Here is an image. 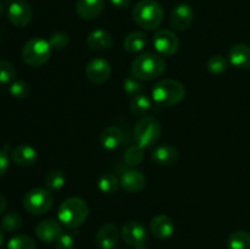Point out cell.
<instances>
[{"label":"cell","mask_w":250,"mask_h":249,"mask_svg":"<svg viewBox=\"0 0 250 249\" xmlns=\"http://www.w3.org/2000/svg\"><path fill=\"white\" fill-rule=\"evenodd\" d=\"M87 45L90 50L94 51L109 50L114 45V39L109 32L104 29H95L88 36Z\"/></svg>","instance_id":"cell-18"},{"label":"cell","mask_w":250,"mask_h":249,"mask_svg":"<svg viewBox=\"0 0 250 249\" xmlns=\"http://www.w3.org/2000/svg\"><path fill=\"white\" fill-rule=\"evenodd\" d=\"M143 148H141L138 144L129 146L125 153V163L128 166H138L143 161Z\"/></svg>","instance_id":"cell-31"},{"label":"cell","mask_w":250,"mask_h":249,"mask_svg":"<svg viewBox=\"0 0 250 249\" xmlns=\"http://www.w3.org/2000/svg\"><path fill=\"white\" fill-rule=\"evenodd\" d=\"M132 16L139 27L154 31L163 22L164 10L156 0H141L133 7Z\"/></svg>","instance_id":"cell-3"},{"label":"cell","mask_w":250,"mask_h":249,"mask_svg":"<svg viewBox=\"0 0 250 249\" xmlns=\"http://www.w3.org/2000/svg\"><path fill=\"white\" fill-rule=\"evenodd\" d=\"M88 214H89V208L87 203L81 198L72 197L61 203L59 207L58 219L61 225L73 229L84 224Z\"/></svg>","instance_id":"cell-2"},{"label":"cell","mask_w":250,"mask_h":249,"mask_svg":"<svg viewBox=\"0 0 250 249\" xmlns=\"http://www.w3.org/2000/svg\"><path fill=\"white\" fill-rule=\"evenodd\" d=\"M166 68L163 56L154 53H143L132 61L131 73L139 81H151L164 73Z\"/></svg>","instance_id":"cell-1"},{"label":"cell","mask_w":250,"mask_h":249,"mask_svg":"<svg viewBox=\"0 0 250 249\" xmlns=\"http://www.w3.org/2000/svg\"><path fill=\"white\" fill-rule=\"evenodd\" d=\"M120 181L112 173H104L98 180V188L104 194H114L119 189Z\"/></svg>","instance_id":"cell-25"},{"label":"cell","mask_w":250,"mask_h":249,"mask_svg":"<svg viewBox=\"0 0 250 249\" xmlns=\"http://www.w3.org/2000/svg\"><path fill=\"white\" fill-rule=\"evenodd\" d=\"M9 92L16 99H26L31 93V88L24 81H15L10 84Z\"/></svg>","instance_id":"cell-33"},{"label":"cell","mask_w":250,"mask_h":249,"mask_svg":"<svg viewBox=\"0 0 250 249\" xmlns=\"http://www.w3.org/2000/svg\"><path fill=\"white\" fill-rule=\"evenodd\" d=\"M134 249H148V248H146V246H144V244H143V246H139V247H136V248H134Z\"/></svg>","instance_id":"cell-41"},{"label":"cell","mask_w":250,"mask_h":249,"mask_svg":"<svg viewBox=\"0 0 250 249\" xmlns=\"http://www.w3.org/2000/svg\"><path fill=\"white\" fill-rule=\"evenodd\" d=\"M194 20V11L188 4H180L172 10L170 16V24L178 32H185L192 26Z\"/></svg>","instance_id":"cell-12"},{"label":"cell","mask_w":250,"mask_h":249,"mask_svg":"<svg viewBox=\"0 0 250 249\" xmlns=\"http://www.w3.org/2000/svg\"><path fill=\"white\" fill-rule=\"evenodd\" d=\"M151 109V102L146 95L138 94L136 97L131 98L129 102V110L136 116H144Z\"/></svg>","instance_id":"cell-24"},{"label":"cell","mask_w":250,"mask_h":249,"mask_svg":"<svg viewBox=\"0 0 250 249\" xmlns=\"http://www.w3.org/2000/svg\"><path fill=\"white\" fill-rule=\"evenodd\" d=\"M75 239L70 233H61L55 242V249H75Z\"/></svg>","instance_id":"cell-36"},{"label":"cell","mask_w":250,"mask_h":249,"mask_svg":"<svg viewBox=\"0 0 250 249\" xmlns=\"http://www.w3.org/2000/svg\"><path fill=\"white\" fill-rule=\"evenodd\" d=\"M229 249H250V233L247 231H236L229 237Z\"/></svg>","instance_id":"cell-26"},{"label":"cell","mask_w":250,"mask_h":249,"mask_svg":"<svg viewBox=\"0 0 250 249\" xmlns=\"http://www.w3.org/2000/svg\"><path fill=\"white\" fill-rule=\"evenodd\" d=\"M110 75H111V66L109 61L103 58L93 59L85 67V76L90 82L95 84H103L106 82Z\"/></svg>","instance_id":"cell-9"},{"label":"cell","mask_w":250,"mask_h":249,"mask_svg":"<svg viewBox=\"0 0 250 249\" xmlns=\"http://www.w3.org/2000/svg\"><path fill=\"white\" fill-rule=\"evenodd\" d=\"M9 168V158H7L6 153L0 149V177L5 175Z\"/></svg>","instance_id":"cell-37"},{"label":"cell","mask_w":250,"mask_h":249,"mask_svg":"<svg viewBox=\"0 0 250 249\" xmlns=\"http://www.w3.org/2000/svg\"><path fill=\"white\" fill-rule=\"evenodd\" d=\"M120 232L116 225L105 224L98 229L95 242L100 249H115L119 243Z\"/></svg>","instance_id":"cell-14"},{"label":"cell","mask_w":250,"mask_h":249,"mask_svg":"<svg viewBox=\"0 0 250 249\" xmlns=\"http://www.w3.org/2000/svg\"><path fill=\"white\" fill-rule=\"evenodd\" d=\"M161 134V124L154 116H144L134 127V139L141 148H148L156 143Z\"/></svg>","instance_id":"cell-6"},{"label":"cell","mask_w":250,"mask_h":249,"mask_svg":"<svg viewBox=\"0 0 250 249\" xmlns=\"http://www.w3.org/2000/svg\"><path fill=\"white\" fill-rule=\"evenodd\" d=\"M68 43H70V38L65 32H54L49 38V44L54 50H62L68 45Z\"/></svg>","instance_id":"cell-34"},{"label":"cell","mask_w":250,"mask_h":249,"mask_svg":"<svg viewBox=\"0 0 250 249\" xmlns=\"http://www.w3.org/2000/svg\"><path fill=\"white\" fill-rule=\"evenodd\" d=\"M150 231L158 239H167L175 232V224L167 215H158L151 220Z\"/></svg>","instance_id":"cell-17"},{"label":"cell","mask_w":250,"mask_h":249,"mask_svg":"<svg viewBox=\"0 0 250 249\" xmlns=\"http://www.w3.org/2000/svg\"><path fill=\"white\" fill-rule=\"evenodd\" d=\"M7 249H36V242L27 234H17L7 242Z\"/></svg>","instance_id":"cell-29"},{"label":"cell","mask_w":250,"mask_h":249,"mask_svg":"<svg viewBox=\"0 0 250 249\" xmlns=\"http://www.w3.org/2000/svg\"><path fill=\"white\" fill-rule=\"evenodd\" d=\"M121 236L122 239H124L128 246L133 247V248L146 244V238H148L146 227L138 221L126 222V224L122 226Z\"/></svg>","instance_id":"cell-10"},{"label":"cell","mask_w":250,"mask_h":249,"mask_svg":"<svg viewBox=\"0 0 250 249\" xmlns=\"http://www.w3.org/2000/svg\"><path fill=\"white\" fill-rule=\"evenodd\" d=\"M16 77V70L6 60H0V84H11Z\"/></svg>","instance_id":"cell-32"},{"label":"cell","mask_w":250,"mask_h":249,"mask_svg":"<svg viewBox=\"0 0 250 249\" xmlns=\"http://www.w3.org/2000/svg\"><path fill=\"white\" fill-rule=\"evenodd\" d=\"M105 0H77L76 12L83 20H94L103 12Z\"/></svg>","instance_id":"cell-15"},{"label":"cell","mask_w":250,"mask_h":249,"mask_svg":"<svg viewBox=\"0 0 250 249\" xmlns=\"http://www.w3.org/2000/svg\"><path fill=\"white\" fill-rule=\"evenodd\" d=\"M229 63L238 68H250V46L236 44L229 51Z\"/></svg>","instance_id":"cell-22"},{"label":"cell","mask_w":250,"mask_h":249,"mask_svg":"<svg viewBox=\"0 0 250 249\" xmlns=\"http://www.w3.org/2000/svg\"><path fill=\"white\" fill-rule=\"evenodd\" d=\"M22 226V216L16 211H10L1 220V229L5 232H16Z\"/></svg>","instance_id":"cell-28"},{"label":"cell","mask_w":250,"mask_h":249,"mask_svg":"<svg viewBox=\"0 0 250 249\" xmlns=\"http://www.w3.org/2000/svg\"><path fill=\"white\" fill-rule=\"evenodd\" d=\"M66 177L62 171L53 170L46 173L44 178V185L48 190H59L65 186Z\"/></svg>","instance_id":"cell-27"},{"label":"cell","mask_w":250,"mask_h":249,"mask_svg":"<svg viewBox=\"0 0 250 249\" xmlns=\"http://www.w3.org/2000/svg\"><path fill=\"white\" fill-rule=\"evenodd\" d=\"M153 43L155 50L163 56L173 55L180 46V41H178L177 36L168 29H160L156 32Z\"/></svg>","instance_id":"cell-8"},{"label":"cell","mask_w":250,"mask_h":249,"mask_svg":"<svg viewBox=\"0 0 250 249\" xmlns=\"http://www.w3.org/2000/svg\"><path fill=\"white\" fill-rule=\"evenodd\" d=\"M186 95L185 85L176 80H163L151 88L153 100L160 106H172L182 102Z\"/></svg>","instance_id":"cell-4"},{"label":"cell","mask_w":250,"mask_h":249,"mask_svg":"<svg viewBox=\"0 0 250 249\" xmlns=\"http://www.w3.org/2000/svg\"><path fill=\"white\" fill-rule=\"evenodd\" d=\"M50 54L51 46L49 41L39 38V37L29 39L22 49V59L27 65L32 67H39L48 62Z\"/></svg>","instance_id":"cell-5"},{"label":"cell","mask_w":250,"mask_h":249,"mask_svg":"<svg viewBox=\"0 0 250 249\" xmlns=\"http://www.w3.org/2000/svg\"><path fill=\"white\" fill-rule=\"evenodd\" d=\"M62 233L60 222L53 219H46L39 222L36 227V234L38 239L44 243H53Z\"/></svg>","instance_id":"cell-13"},{"label":"cell","mask_w":250,"mask_h":249,"mask_svg":"<svg viewBox=\"0 0 250 249\" xmlns=\"http://www.w3.org/2000/svg\"><path fill=\"white\" fill-rule=\"evenodd\" d=\"M142 87L139 80H137L133 76H129V77L125 78L124 81V90L127 95H129L131 98L136 97V95L142 94Z\"/></svg>","instance_id":"cell-35"},{"label":"cell","mask_w":250,"mask_h":249,"mask_svg":"<svg viewBox=\"0 0 250 249\" xmlns=\"http://www.w3.org/2000/svg\"><path fill=\"white\" fill-rule=\"evenodd\" d=\"M1 12H2V5L1 2H0V15H1Z\"/></svg>","instance_id":"cell-42"},{"label":"cell","mask_w":250,"mask_h":249,"mask_svg":"<svg viewBox=\"0 0 250 249\" xmlns=\"http://www.w3.org/2000/svg\"><path fill=\"white\" fill-rule=\"evenodd\" d=\"M54 197L46 188H33L23 197V208L33 215H43L53 208Z\"/></svg>","instance_id":"cell-7"},{"label":"cell","mask_w":250,"mask_h":249,"mask_svg":"<svg viewBox=\"0 0 250 249\" xmlns=\"http://www.w3.org/2000/svg\"><path fill=\"white\" fill-rule=\"evenodd\" d=\"M146 33L143 32H132L128 36L125 38L124 41V48L127 53L129 54H137L144 49L146 45Z\"/></svg>","instance_id":"cell-23"},{"label":"cell","mask_w":250,"mask_h":249,"mask_svg":"<svg viewBox=\"0 0 250 249\" xmlns=\"http://www.w3.org/2000/svg\"><path fill=\"white\" fill-rule=\"evenodd\" d=\"M2 242H4V234H2V229L0 228V247H1Z\"/></svg>","instance_id":"cell-40"},{"label":"cell","mask_w":250,"mask_h":249,"mask_svg":"<svg viewBox=\"0 0 250 249\" xmlns=\"http://www.w3.org/2000/svg\"><path fill=\"white\" fill-rule=\"evenodd\" d=\"M178 150L172 145L164 144L154 149L151 154V160L159 166H171L177 163L178 160Z\"/></svg>","instance_id":"cell-19"},{"label":"cell","mask_w":250,"mask_h":249,"mask_svg":"<svg viewBox=\"0 0 250 249\" xmlns=\"http://www.w3.org/2000/svg\"><path fill=\"white\" fill-rule=\"evenodd\" d=\"M109 1L112 6L124 10V9H127V7L131 5L132 0H109Z\"/></svg>","instance_id":"cell-38"},{"label":"cell","mask_w":250,"mask_h":249,"mask_svg":"<svg viewBox=\"0 0 250 249\" xmlns=\"http://www.w3.org/2000/svg\"><path fill=\"white\" fill-rule=\"evenodd\" d=\"M7 17L9 21L15 27H26L32 20V9L23 0H15L9 5L7 9Z\"/></svg>","instance_id":"cell-11"},{"label":"cell","mask_w":250,"mask_h":249,"mask_svg":"<svg viewBox=\"0 0 250 249\" xmlns=\"http://www.w3.org/2000/svg\"><path fill=\"white\" fill-rule=\"evenodd\" d=\"M122 189L128 193H139L146 187V177L141 171H137L131 168L122 173L121 180H120Z\"/></svg>","instance_id":"cell-16"},{"label":"cell","mask_w":250,"mask_h":249,"mask_svg":"<svg viewBox=\"0 0 250 249\" xmlns=\"http://www.w3.org/2000/svg\"><path fill=\"white\" fill-rule=\"evenodd\" d=\"M229 67V60L222 55H214L208 60L207 68L211 75H222Z\"/></svg>","instance_id":"cell-30"},{"label":"cell","mask_w":250,"mask_h":249,"mask_svg":"<svg viewBox=\"0 0 250 249\" xmlns=\"http://www.w3.org/2000/svg\"><path fill=\"white\" fill-rule=\"evenodd\" d=\"M12 160L15 164L19 166H32L36 164L37 159H38V154L37 150L29 144H20L16 148L12 150Z\"/></svg>","instance_id":"cell-20"},{"label":"cell","mask_w":250,"mask_h":249,"mask_svg":"<svg viewBox=\"0 0 250 249\" xmlns=\"http://www.w3.org/2000/svg\"><path fill=\"white\" fill-rule=\"evenodd\" d=\"M6 207H7V200H6V198H5L2 194H0V215H1L2 212L5 211V209H6Z\"/></svg>","instance_id":"cell-39"},{"label":"cell","mask_w":250,"mask_h":249,"mask_svg":"<svg viewBox=\"0 0 250 249\" xmlns=\"http://www.w3.org/2000/svg\"><path fill=\"white\" fill-rule=\"evenodd\" d=\"M122 141H124V134L116 126H107L100 133V144L105 150H115L121 145Z\"/></svg>","instance_id":"cell-21"}]
</instances>
